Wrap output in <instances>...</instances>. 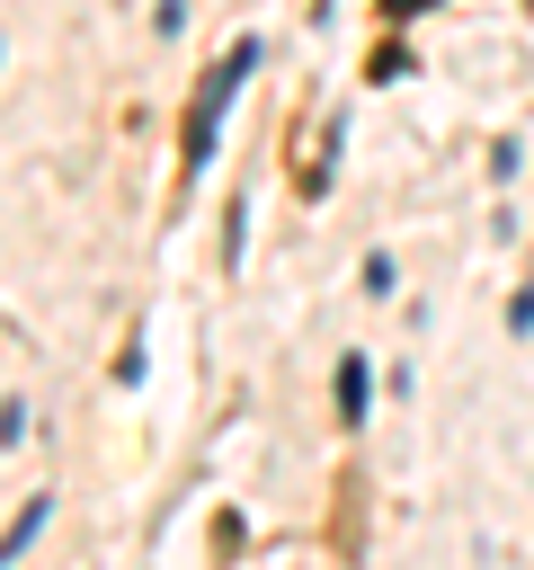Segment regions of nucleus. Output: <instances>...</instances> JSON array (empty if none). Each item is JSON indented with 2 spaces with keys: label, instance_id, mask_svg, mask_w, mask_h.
<instances>
[{
  "label": "nucleus",
  "instance_id": "7ed1b4c3",
  "mask_svg": "<svg viewBox=\"0 0 534 570\" xmlns=\"http://www.w3.org/2000/svg\"><path fill=\"white\" fill-rule=\"evenodd\" d=\"M44 517H53V508H44V499H36V508H18V517H9V552H27V543H36V525H44Z\"/></svg>",
  "mask_w": 534,
  "mask_h": 570
},
{
  "label": "nucleus",
  "instance_id": "39448f33",
  "mask_svg": "<svg viewBox=\"0 0 534 570\" xmlns=\"http://www.w3.org/2000/svg\"><path fill=\"white\" fill-rule=\"evenodd\" d=\"M507 330H516V338L534 330V285H525V294H507Z\"/></svg>",
  "mask_w": 534,
  "mask_h": 570
},
{
  "label": "nucleus",
  "instance_id": "f03ea898",
  "mask_svg": "<svg viewBox=\"0 0 534 570\" xmlns=\"http://www.w3.org/2000/svg\"><path fill=\"white\" fill-rule=\"evenodd\" d=\"M365 392H374L365 356H338V419H347V428H365Z\"/></svg>",
  "mask_w": 534,
  "mask_h": 570
},
{
  "label": "nucleus",
  "instance_id": "423d86ee",
  "mask_svg": "<svg viewBox=\"0 0 534 570\" xmlns=\"http://www.w3.org/2000/svg\"><path fill=\"white\" fill-rule=\"evenodd\" d=\"M409 9H427V0H383V18H409Z\"/></svg>",
  "mask_w": 534,
  "mask_h": 570
},
{
  "label": "nucleus",
  "instance_id": "20e7f679",
  "mask_svg": "<svg viewBox=\"0 0 534 570\" xmlns=\"http://www.w3.org/2000/svg\"><path fill=\"white\" fill-rule=\"evenodd\" d=\"M400 71H409V45H383V53L365 62V80H400Z\"/></svg>",
  "mask_w": 534,
  "mask_h": 570
},
{
  "label": "nucleus",
  "instance_id": "f257e3e1",
  "mask_svg": "<svg viewBox=\"0 0 534 570\" xmlns=\"http://www.w3.org/2000/svg\"><path fill=\"white\" fill-rule=\"evenodd\" d=\"M258 62H267V45H258V36H231L222 62L205 71V89H196V107H187V178L214 160V142H222V107H231V89H240Z\"/></svg>",
  "mask_w": 534,
  "mask_h": 570
}]
</instances>
